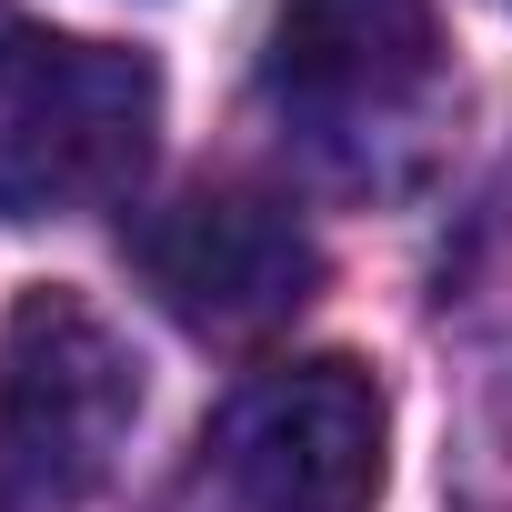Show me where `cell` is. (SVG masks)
Masks as SVG:
<instances>
[{
  "mask_svg": "<svg viewBox=\"0 0 512 512\" xmlns=\"http://www.w3.org/2000/svg\"><path fill=\"white\" fill-rule=\"evenodd\" d=\"M161 141V71L131 41H0V221H71L121 201Z\"/></svg>",
  "mask_w": 512,
  "mask_h": 512,
  "instance_id": "6da1fadb",
  "label": "cell"
},
{
  "mask_svg": "<svg viewBox=\"0 0 512 512\" xmlns=\"http://www.w3.org/2000/svg\"><path fill=\"white\" fill-rule=\"evenodd\" d=\"M141 422V352L81 292L31 282L0 322V512H51L111 482Z\"/></svg>",
  "mask_w": 512,
  "mask_h": 512,
  "instance_id": "7a4b0ae2",
  "label": "cell"
},
{
  "mask_svg": "<svg viewBox=\"0 0 512 512\" xmlns=\"http://www.w3.org/2000/svg\"><path fill=\"white\" fill-rule=\"evenodd\" d=\"M131 272L191 332H272L322 292V241L272 191H181L131 221Z\"/></svg>",
  "mask_w": 512,
  "mask_h": 512,
  "instance_id": "3957f363",
  "label": "cell"
},
{
  "mask_svg": "<svg viewBox=\"0 0 512 512\" xmlns=\"http://www.w3.org/2000/svg\"><path fill=\"white\" fill-rule=\"evenodd\" d=\"M382 382L352 352L262 372L221 412V482L251 512H372L382 502Z\"/></svg>",
  "mask_w": 512,
  "mask_h": 512,
  "instance_id": "277c9868",
  "label": "cell"
},
{
  "mask_svg": "<svg viewBox=\"0 0 512 512\" xmlns=\"http://www.w3.org/2000/svg\"><path fill=\"white\" fill-rule=\"evenodd\" d=\"M442 81V21L432 0H282L262 91L312 131H362L412 111Z\"/></svg>",
  "mask_w": 512,
  "mask_h": 512,
  "instance_id": "5b68a950",
  "label": "cell"
},
{
  "mask_svg": "<svg viewBox=\"0 0 512 512\" xmlns=\"http://www.w3.org/2000/svg\"><path fill=\"white\" fill-rule=\"evenodd\" d=\"M502 11H512V0H502Z\"/></svg>",
  "mask_w": 512,
  "mask_h": 512,
  "instance_id": "8992f818",
  "label": "cell"
}]
</instances>
